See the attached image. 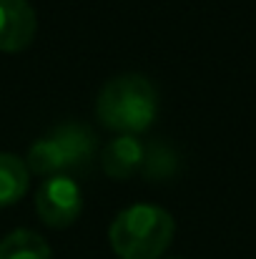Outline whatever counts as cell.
I'll list each match as a JSON object with an SVG mask.
<instances>
[{
    "label": "cell",
    "instance_id": "cell-6",
    "mask_svg": "<svg viewBox=\"0 0 256 259\" xmlns=\"http://www.w3.org/2000/svg\"><path fill=\"white\" fill-rule=\"evenodd\" d=\"M143 159L146 146L138 141V136L128 134H118L100 149V169L111 179H131L133 174L143 171Z\"/></svg>",
    "mask_w": 256,
    "mask_h": 259
},
{
    "label": "cell",
    "instance_id": "cell-3",
    "mask_svg": "<svg viewBox=\"0 0 256 259\" xmlns=\"http://www.w3.org/2000/svg\"><path fill=\"white\" fill-rule=\"evenodd\" d=\"M173 234V217L156 204H131L121 209L108 227V242L118 259H161Z\"/></svg>",
    "mask_w": 256,
    "mask_h": 259
},
{
    "label": "cell",
    "instance_id": "cell-5",
    "mask_svg": "<svg viewBox=\"0 0 256 259\" xmlns=\"http://www.w3.org/2000/svg\"><path fill=\"white\" fill-rule=\"evenodd\" d=\"M38 33V15L28 0H0V53L25 51Z\"/></svg>",
    "mask_w": 256,
    "mask_h": 259
},
{
    "label": "cell",
    "instance_id": "cell-7",
    "mask_svg": "<svg viewBox=\"0 0 256 259\" xmlns=\"http://www.w3.org/2000/svg\"><path fill=\"white\" fill-rule=\"evenodd\" d=\"M28 184H30L28 164L15 154L0 151V209L18 204L25 196Z\"/></svg>",
    "mask_w": 256,
    "mask_h": 259
},
{
    "label": "cell",
    "instance_id": "cell-1",
    "mask_svg": "<svg viewBox=\"0 0 256 259\" xmlns=\"http://www.w3.org/2000/svg\"><path fill=\"white\" fill-rule=\"evenodd\" d=\"M95 116L108 131L138 136L148 131L159 116L156 86L141 73H121L100 88Z\"/></svg>",
    "mask_w": 256,
    "mask_h": 259
},
{
    "label": "cell",
    "instance_id": "cell-8",
    "mask_svg": "<svg viewBox=\"0 0 256 259\" xmlns=\"http://www.w3.org/2000/svg\"><path fill=\"white\" fill-rule=\"evenodd\" d=\"M0 259H53L48 242L30 229H15L0 242Z\"/></svg>",
    "mask_w": 256,
    "mask_h": 259
},
{
    "label": "cell",
    "instance_id": "cell-9",
    "mask_svg": "<svg viewBox=\"0 0 256 259\" xmlns=\"http://www.w3.org/2000/svg\"><path fill=\"white\" fill-rule=\"evenodd\" d=\"M178 169V159L173 154L169 144H161V141H153L148 149H146V159H143V174L148 179H169L173 176Z\"/></svg>",
    "mask_w": 256,
    "mask_h": 259
},
{
    "label": "cell",
    "instance_id": "cell-2",
    "mask_svg": "<svg viewBox=\"0 0 256 259\" xmlns=\"http://www.w3.org/2000/svg\"><path fill=\"white\" fill-rule=\"evenodd\" d=\"M98 154L95 134L76 121L58 123L45 136L35 139L28 149V171L43 179L50 176H78L88 174Z\"/></svg>",
    "mask_w": 256,
    "mask_h": 259
},
{
    "label": "cell",
    "instance_id": "cell-4",
    "mask_svg": "<svg viewBox=\"0 0 256 259\" xmlns=\"http://www.w3.org/2000/svg\"><path fill=\"white\" fill-rule=\"evenodd\" d=\"M83 211V191L73 176H50L35 194V214L50 229L71 227Z\"/></svg>",
    "mask_w": 256,
    "mask_h": 259
}]
</instances>
